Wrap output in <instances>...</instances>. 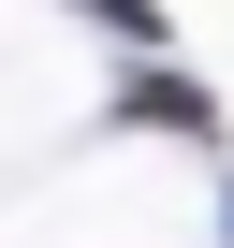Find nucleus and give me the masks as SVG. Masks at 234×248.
Returning <instances> with one entry per match:
<instances>
[{
	"mask_svg": "<svg viewBox=\"0 0 234 248\" xmlns=\"http://www.w3.org/2000/svg\"><path fill=\"white\" fill-rule=\"evenodd\" d=\"M132 117H161V132H205V88H176V73H147V88H132Z\"/></svg>",
	"mask_w": 234,
	"mask_h": 248,
	"instance_id": "obj_1",
	"label": "nucleus"
}]
</instances>
